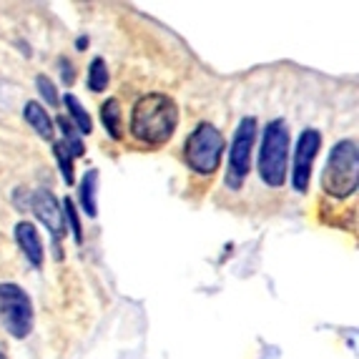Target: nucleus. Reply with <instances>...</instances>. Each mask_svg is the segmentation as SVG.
Segmentation results:
<instances>
[{
  "label": "nucleus",
  "instance_id": "obj_1",
  "mask_svg": "<svg viewBox=\"0 0 359 359\" xmlns=\"http://www.w3.org/2000/svg\"><path fill=\"white\" fill-rule=\"evenodd\" d=\"M179 103L168 93H144L131 108V136L146 146H163L179 128Z\"/></svg>",
  "mask_w": 359,
  "mask_h": 359
},
{
  "label": "nucleus",
  "instance_id": "obj_2",
  "mask_svg": "<svg viewBox=\"0 0 359 359\" xmlns=\"http://www.w3.org/2000/svg\"><path fill=\"white\" fill-rule=\"evenodd\" d=\"M289 149H292V136L284 118H271L262 131V144H259L257 168L259 176L271 189H282L289 179Z\"/></svg>",
  "mask_w": 359,
  "mask_h": 359
},
{
  "label": "nucleus",
  "instance_id": "obj_3",
  "mask_svg": "<svg viewBox=\"0 0 359 359\" xmlns=\"http://www.w3.org/2000/svg\"><path fill=\"white\" fill-rule=\"evenodd\" d=\"M359 189V146L354 138H341L332 146L322 171V191L332 198H349Z\"/></svg>",
  "mask_w": 359,
  "mask_h": 359
},
{
  "label": "nucleus",
  "instance_id": "obj_4",
  "mask_svg": "<svg viewBox=\"0 0 359 359\" xmlns=\"http://www.w3.org/2000/svg\"><path fill=\"white\" fill-rule=\"evenodd\" d=\"M224 151H226V141H224L222 131L209 121H201L186 138L184 158L194 174L214 176L222 166Z\"/></svg>",
  "mask_w": 359,
  "mask_h": 359
},
{
  "label": "nucleus",
  "instance_id": "obj_5",
  "mask_svg": "<svg viewBox=\"0 0 359 359\" xmlns=\"http://www.w3.org/2000/svg\"><path fill=\"white\" fill-rule=\"evenodd\" d=\"M0 324L13 339H25L33 332L36 324L33 299L20 284L0 282Z\"/></svg>",
  "mask_w": 359,
  "mask_h": 359
},
{
  "label": "nucleus",
  "instance_id": "obj_6",
  "mask_svg": "<svg viewBox=\"0 0 359 359\" xmlns=\"http://www.w3.org/2000/svg\"><path fill=\"white\" fill-rule=\"evenodd\" d=\"M257 144V118L244 116L239 126L233 131L231 144H229V171H226V186L239 191L244 179L252 171V154Z\"/></svg>",
  "mask_w": 359,
  "mask_h": 359
},
{
  "label": "nucleus",
  "instance_id": "obj_7",
  "mask_svg": "<svg viewBox=\"0 0 359 359\" xmlns=\"http://www.w3.org/2000/svg\"><path fill=\"white\" fill-rule=\"evenodd\" d=\"M18 194H23L25 198L15 196V206L30 211L43 226L48 229L55 244V259H60L63 257L60 254V239L66 233V222H63V209H60V201L55 198V194L48 191V189H36V191H23L20 189Z\"/></svg>",
  "mask_w": 359,
  "mask_h": 359
},
{
  "label": "nucleus",
  "instance_id": "obj_8",
  "mask_svg": "<svg viewBox=\"0 0 359 359\" xmlns=\"http://www.w3.org/2000/svg\"><path fill=\"white\" fill-rule=\"evenodd\" d=\"M319 149H322V131L317 128H304L297 138L292 151V171H289V184L297 194H306L317 161Z\"/></svg>",
  "mask_w": 359,
  "mask_h": 359
},
{
  "label": "nucleus",
  "instance_id": "obj_9",
  "mask_svg": "<svg viewBox=\"0 0 359 359\" xmlns=\"http://www.w3.org/2000/svg\"><path fill=\"white\" fill-rule=\"evenodd\" d=\"M13 233H15V244H18V249L23 252V257L28 259L30 266H33V269H41L43 262H46V246H43V236L36 229V224L18 222L15 229H13Z\"/></svg>",
  "mask_w": 359,
  "mask_h": 359
},
{
  "label": "nucleus",
  "instance_id": "obj_10",
  "mask_svg": "<svg viewBox=\"0 0 359 359\" xmlns=\"http://www.w3.org/2000/svg\"><path fill=\"white\" fill-rule=\"evenodd\" d=\"M23 118H25V123H28V126L43 138V141H50V144H53L55 141V123H53V118H50V114L46 111L43 103H38V101L25 103Z\"/></svg>",
  "mask_w": 359,
  "mask_h": 359
},
{
  "label": "nucleus",
  "instance_id": "obj_11",
  "mask_svg": "<svg viewBox=\"0 0 359 359\" xmlns=\"http://www.w3.org/2000/svg\"><path fill=\"white\" fill-rule=\"evenodd\" d=\"M98 168H88L78 184V198H81V209L88 219H96L98 216V201H96V194H98Z\"/></svg>",
  "mask_w": 359,
  "mask_h": 359
},
{
  "label": "nucleus",
  "instance_id": "obj_12",
  "mask_svg": "<svg viewBox=\"0 0 359 359\" xmlns=\"http://www.w3.org/2000/svg\"><path fill=\"white\" fill-rule=\"evenodd\" d=\"M60 101H63V106L68 108V121L76 126V131L81 133V136H90V133H93V121H90V116H88V111L83 108V103L78 101V96L66 93Z\"/></svg>",
  "mask_w": 359,
  "mask_h": 359
},
{
  "label": "nucleus",
  "instance_id": "obj_13",
  "mask_svg": "<svg viewBox=\"0 0 359 359\" xmlns=\"http://www.w3.org/2000/svg\"><path fill=\"white\" fill-rule=\"evenodd\" d=\"M121 118H123V111H121V101L118 98H108V101L101 103V123L106 128V133L114 141H121L123 136V128H121Z\"/></svg>",
  "mask_w": 359,
  "mask_h": 359
},
{
  "label": "nucleus",
  "instance_id": "obj_14",
  "mask_svg": "<svg viewBox=\"0 0 359 359\" xmlns=\"http://www.w3.org/2000/svg\"><path fill=\"white\" fill-rule=\"evenodd\" d=\"M53 123H55V128L60 131V136H63V138H60V144L71 151L73 158H81V156L86 154L83 138H81V133L76 131V126H73L71 121H68V116H58Z\"/></svg>",
  "mask_w": 359,
  "mask_h": 359
},
{
  "label": "nucleus",
  "instance_id": "obj_15",
  "mask_svg": "<svg viewBox=\"0 0 359 359\" xmlns=\"http://www.w3.org/2000/svg\"><path fill=\"white\" fill-rule=\"evenodd\" d=\"M108 81H111V76H108L106 60H103L101 55H96V58H93L88 63V76H86V86H88V90H93V93H103V90L108 88Z\"/></svg>",
  "mask_w": 359,
  "mask_h": 359
},
{
  "label": "nucleus",
  "instance_id": "obj_16",
  "mask_svg": "<svg viewBox=\"0 0 359 359\" xmlns=\"http://www.w3.org/2000/svg\"><path fill=\"white\" fill-rule=\"evenodd\" d=\"M53 156L55 161H58V168H60V176H63V181H66L68 186L76 184V158L71 156V151L66 149V146L60 144V141H53Z\"/></svg>",
  "mask_w": 359,
  "mask_h": 359
},
{
  "label": "nucleus",
  "instance_id": "obj_17",
  "mask_svg": "<svg viewBox=\"0 0 359 359\" xmlns=\"http://www.w3.org/2000/svg\"><path fill=\"white\" fill-rule=\"evenodd\" d=\"M60 209H63V222H66V226H71L73 241H76V244H83V224H81V216H78L76 201H73L71 196H66L60 201Z\"/></svg>",
  "mask_w": 359,
  "mask_h": 359
},
{
  "label": "nucleus",
  "instance_id": "obj_18",
  "mask_svg": "<svg viewBox=\"0 0 359 359\" xmlns=\"http://www.w3.org/2000/svg\"><path fill=\"white\" fill-rule=\"evenodd\" d=\"M36 88H38V93H41V98L48 103L50 108H58L60 96H58V90H55V83L50 81L48 76H46V73L36 76Z\"/></svg>",
  "mask_w": 359,
  "mask_h": 359
},
{
  "label": "nucleus",
  "instance_id": "obj_19",
  "mask_svg": "<svg viewBox=\"0 0 359 359\" xmlns=\"http://www.w3.org/2000/svg\"><path fill=\"white\" fill-rule=\"evenodd\" d=\"M58 66H60V78H63V83L73 86V81H76V71H73V63H71V60H66V58H60Z\"/></svg>",
  "mask_w": 359,
  "mask_h": 359
},
{
  "label": "nucleus",
  "instance_id": "obj_20",
  "mask_svg": "<svg viewBox=\"0 0 359 359\" xmlns=\"http://www.w3.org/2000/svg\"><path fill=\"white\" fill-rule=\"evenodd\" d=\"M86 46H88V38H86V36H81V38H78V41H76V48H78V50H83Z\"/></svg>",
  "mask_w": 359,
  "mask_h": 359
},
{
  "label": "nucleus",
  "instance_id": "obj_21",
  "mask_svg": "<svg viewBox=\"0 0 359 359\" xmlns=\"http://www.w3.org/2000/svg\"><path fill=\"white\" fill-rule=\"evenodd\" d=\"M0 359H8V357H6V354H3V352H0Z\"/></svg>",
  "mask_w": 359,
  "mask_h": 359
}]
</instances>
